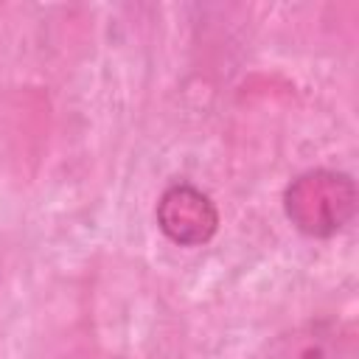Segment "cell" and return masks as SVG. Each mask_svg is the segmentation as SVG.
Here are the masks:
<instances>
[{"label":"cell","mask_w":359,"mask_h":359,"mask_svg":"<svg viewBox=\"0 0 359 359\" xmlns=\"http://www.w3.org/2000/svg\"><path fill=\"white\" fill-rule=\"evenodd\" d=\"M356 213V185L339 171H309L286 188L289 222L314 238L339 233Z\"/></svg>","instance_id":"obj_1"},{"label":"cell","mask_w":359,"mask_h":359,"mask_svg":"<svg viewBox=\"0 0 359 359\" xmlns=\"http://www.w3.org/2000/svg\"><path fill=\"white\" fill-rule=\"evenodd\" d=\"M157 227L180 247H199L213 238L219 210L213 199L191 182H174L160 194Z\"/></svg>","instance_id":"obj_3"},{"label":"cell","mask_w":359,"mask_h":359,"mask_svg":"<svg viewBox=\"0 0 359 359\" xmlns=\"http://www.w3.org/2000/svg\"><path fill=\"white\" fill-rule=\"evenodd\" d=\"M266 359H359V337L351 323L317 317L280 331Z\"/></svg>","instance_id":"obj_2"}]
</instances>
